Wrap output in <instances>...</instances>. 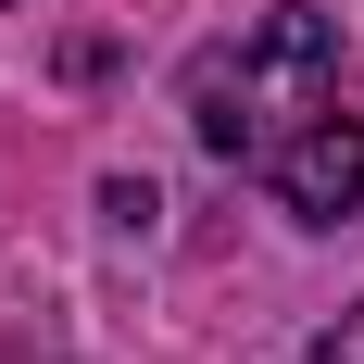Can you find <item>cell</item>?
Returning a JSON list of instances; mask_svg holds the SVG:
<instances>
[{"instance_id": "obj_1", "label": "cell", "mask_w": 364, "mask_h": 364, "mask_svg": "<svg viewBox=\"0 0 364 364\" xmlns=\"http://www.w3.org/2000/svg\"><path fill=\"white\" fill-rule=\"evenodd\" d=\"M327 113H339V13H264L188 63V126L214 164H277Z\"/></svg>"}, {"instance_id": "obj_2", "label": "cell", "mask_w": 364, "mask_h": 364, "mask_svg": "<svg viewBox=\"0 0 364 364\" xmlns=\"http://www.w3.org/2000/svg\"><path fill=\"white\" fill-rule=\"evenodd\" d=\"M264 176H277V201H289L301 226H352V214H364V126H352V113L301 126V139L277 151Z\"/></svg>"}, {"instance_id": "obj_3", "label": "cell", "mask_w": 364, "mask_h": 364, "mask_svg": "<svg viewBox=\"0 0 364 364\" xmlns=\"http://www.w3.org/2000/svg\"><path fill=\"white\" fill-rule=\"evenodd\" d=\"M314 364H364V301H352V314H327V327H314Z\"/></svg>"}, {"instance_id": "obj_4", "label": "cell", "mask_w": 364, "mask_h": 364, "mask_svg": "<svg viewBox=\"0 0 364 364\" xmlns=\"http://www.w3.org/2000/svg\"><path fill=\"white\" fill-rule=\"evenodd\" d=\"M13 13H26V0H13Z\"/></svg>"}]
</instances>
